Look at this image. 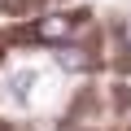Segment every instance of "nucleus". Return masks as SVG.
<instances>
[{"mask_svg": "<svg viewBox=\"0 0 131 131\" xmlns=\"http://www.w3.org/2000/svg\"><path fill=\"white\" fill-rule=\"evenodd\" d=\"M31 83H35V74H31V70H22V74L13 79V96H18V101H26V92H31Z\"/></svg>", "mask_w": 131, "mask_h": 131, "instance_id": "nucleus-2", "label": "nucleus"}, {"mask_svg": "<svg viewBox=\"0 0 131 131\" xmlns=\"http://www.w3.org/2000/svg\"><path fill=\"white\" fill-rule=\"evenodd\" d=\"M35 35L61 44V39H70V35H74V18H70V13H48V18L35 22Z\"/></svg>", "mask_w": 131, "mask_h": 131, "instance_id": "nucleus-1", "label": "nucleus"}, {"mask_svg": "<svg viewBox=\"0 0 131 131\" xmlns=\"http://www.w3.org/2000/svg\"><path fill=\"white\" fill-rule=\"evenodd\" d=\"M61 66H66V70H83V66H88V57H79V52H70V48H66V52H61Z\"/></svg>", "mask_w": 131, "mask_h": 131, "instance_id": "nucleus-3", "label": "nucleus"}]
</instances>
